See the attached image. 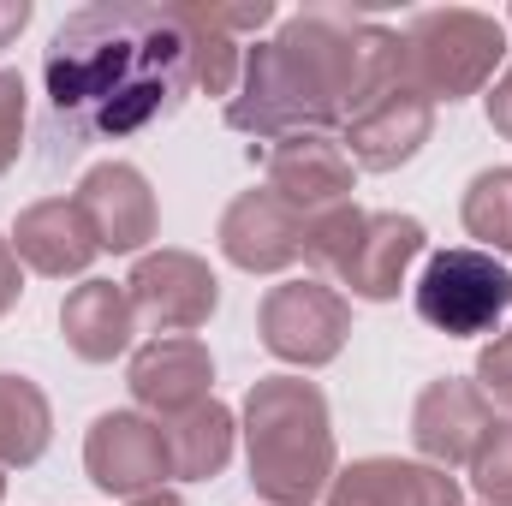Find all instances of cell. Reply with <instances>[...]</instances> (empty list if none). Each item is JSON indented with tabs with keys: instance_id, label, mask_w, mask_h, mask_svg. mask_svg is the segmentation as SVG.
Returning <instances> with one entry per match:
<instances>
[{
	"instance_id": "6da1fadb",
	"label": "cell",
	"mask_w": 512,
	"mask_h": 506,
	"mask_svg": "<svg viewBox=\"0 0 512 506\" xmlns=\"http://www.w3.org/2000/svg\"><path fill=\"white\" fill-rule=\"evenodd\" d=\"M197 90L191 36L173 6L96 0L60 18L42 48V126L36 167L60 173L90 143H120L161 126Z\"/></svg>"
},
{
	"instance_id": "7a4b0ae2",
	"label": "cell",
	"mask_w": 512,
	"mask_h": 506,
	"mask_svg": "<svg viewBox=\"0 0 512 506\" xmlns=\"http://www.w3.org/2000/svg\"><path fill=\"white\" fill-rule=\"evenodd\" d=\"M399 84V36L352 6H304L280 24L274 42H256L245 84L227 102V126L251 137L328 131L364 114Z\"/></svg>"
},
{
	"instance_id": "3957f363",
	"label": "cell",
	"mask_w": 512,
	"mask_h": 506,
	"mask_svg": "<svg viewBox=\"0 0 512 506\" xmlns=\"http://www.w3.org/2000/svg\"><path fill=\"white\" fill-rule=\"evenodd\" d=\"M251 483L268 506H310L334 483L328 399L304 376H268L245 393Z\"/></svg>"
},
{
	"instance_id": "277c9868",
	"label": "cell",
	"mask_w": 512,
	"mask_h": 506,
	"mask_svg": "<svg viewBox=\"0 0 512 506\" xmlns=\"http://www.w3.org/2000/svg\"><path fill=\"white\" fill-rule=\"evenodd\" d=\"M507 54V30L489 12L471 6H435L417 12L399 36V84L435 102H465L489 84V72Z\"/></svg>"
},
{
	"instance_id": "5b68a950",
	"label": "cell",
	"mask_w": 512,
	"mask_h": 506,
	"mask_svg": "<svg viewBox=\"0 0 512 506\" xmlns=\"http://www.w3.org/2000/svg\"><path fill=\"white\" fill-rule=\"evenodd\" d=\"M417 316L453 340H471V334H489L501 328V316L512 310V274L495 251H477V245H453V251H435L423 262L417 286Z\"/></svg>"
},
{
	"instance_id": "8992f818",
	"label": "cell",
	"mask_w": 512,
	"mask_h": 506,
	"mask_svg": "<svg viewBox=\"0 0 512 506\" xmlns=\"http://www.w3.org/2000/svg\"><path fill=\"white\" fill-rule=\"evenodd\" d=\"M256 328H262V346L280 358V364H334L346 334H352V304L328 286V280H286L262 298L256 310Z\"/></svg>"
},
{
	"instance_id": "52a82bcc",
	"label": "cell",
	"mask_w": 512,
	"mask_h": 506,
	"mask_svg": "<svg viewBox=\"0 0 512 506\" xmlns=\"http://www.w3.org/2000/svg\"><path fill=\"white\" fill-rule=\"evenodd\" d=\"M126 292H131L137 322L155 328V334H191V328H203V322L215 316V304H221V280L209 274L203 256H191V251L143 256V262L131 268Z\"/></svg>"
},
{
	"instance_id": "ba28073f",
	"label": "cell",
	"mask_w": 512,
	"mask_h": 506,
	"mask_svg": "<svg viewBox=\"0 0 512 506\" xmlns=\"http://www.w3.org/2000/svg\"><path fill=\"white\" fill-rule=\"evenodd\" d=\"M262 173H268V191L280 203H292L298 215H316V209L352 203L358 167L334 131H292V137H274L262 149Z\"/></svg>"
},
{
	"instance_id": "9c48e42d",
	"label": "cell",
	"mask_w": 512,
	"mask_h": 506,
	"mask_svg": "<svg viewBox=\"0 0 512 506\" xmlns=\"http://www.w3.org/2000/svg\"><path fill=\"white\" fill-rule=\"evenodd\" d=\"M84 465L96 477V489L108 495H155L167 477H173V459H167V429L137 417V411H108L90 423V441H84Z\"/></svg>"
},
{
	"instance_id": "30bf717a",
	"label": "cell",
	"mask_w": 512,
	"mask_h": 506,
	"mask_svg": "<svg viewBox=\"0 0 512 506\" xmlns=\"http://www.w3.org/2000/svg\"><path fill=\"white\" fill-rule=\"evenodd\" d=\"M495 429V405L483 399V387L465 376H441L417 393V411H411V441L429 465L441 471H471L483 435Z\"/></svg>"
},
{
	"instance_id": "8fae6325",
	"label": "cell",
	"mask_w": 512,
	"mask_h": 506,
	"mask_svg": "<svg viewBox=\"0 0 512 506\" xmlns=\"http://www.w3.org/2000/svg\"><path fill=\"white\" fill-rule=\"evenodd\" d=\"M221 251L245 274H280L304 256V215L292 203H280L268 185L239 191L221 215Z\"/></svg>"
},
{
	"instance_id": "7c38bea8",
	"label": "cell",
	"mask_w": 512,
	"mask_h": 506,
	"mask_svg": "<svg viewBox=\"0 0 512 506\" xmlns=\"http://www.w3.org/2000/svg\"><path fill=\"white\" fill-rule=\"evenodd\" d=\"M126 381H131V393H137V405H149L161 417H179V411H191V405L209 399L215 358H209V346L197 334H155L149 346H137Z\"/></svg>"
},
{
	"instance_id": "4fadbf2b",
	"label": "cell",
	"mask_w": 512,
	"mask_h": 506,
	"mask_svg": "<svg viewBox=\"0 0 512 506\" xmlns=\"http://www.w3.org/2000/svg\"><path fill=\"white\" fill-rule=\"evenodd\" d=\"M429 131H435V108L417 96V90H405V84H393L387 96H376L364 114H352L346 120V155H352V167H364V173H393V167H405L423 143H429Z\"/></svg>"
},
{
	"instance_id": "5bb4252c",
	"label": "cell",
	"mask_w": 512,
	"mask_h": 506,
	"mask_svg": "<svg viewBox=\"0 0 512 506\" xmlns=\"http://www.w3.org/2000/svg\"><path fill=\"white\" fill-rule=\"evenodd\" d=\"M78 209L96 227L102 251H137L155 239V191L131 161H102L78 185Z\"/></svg>"
},
{
	"instance_id": "9a60e30c",
	"label": "cell",
	"mask_w": 512,
	"mask_h": 506,
	"mask_svg": "<svg viewBox=\"0 0 512 506\" xmlns=\"http://www.w3.org/2000/svg\"><path fill=\"white\" fill-rule=\"evenodd\" d=\"M12 251H18V262H30L36 274L66 280V274H84L102 245H96V227L84 221L78 197H42V203H30L18 215Z\"/></svg>"
},
{
	"instance_id": "2e32d148",
	"label": "cell",
	"mask_w": 512,
	"mask_h": 506,
	"mask_svg": "<svg viewBox=\"0 0 512 506\" xmlns=\"http://www.w3.org/2000/svg\"><path fill=\"white\" fill-rule=\"evenodd\" d=\"M328 506H459V483L441 465L358 459L328 483Z\"/></svg>"
},
{
	"instance_id": "e0dca14e",
	"label": "cell",
	"mask_w": 512,
	"mask_h": 506,
	"mask_svg": "<svg viewBox=\"0 0 512 506\" xmlns=\"http://www.w3.org/2000/svg\"><path fill=\"white\" fill-rule=\"evenodd\" d=\"M60 334L84 364H114L137 334V310L131 292L114 280H84L66 304H60Z\"/></svg>"
},
{
	"instance_id": "ac0fdd59",
	"label": "cell",
	"mask_w": 512,
	"mask_h": 506,
	"mask_svg": "<svg viewBox=\"0 0 512 506\" xmlns=\"http://www.w3.org/2000/svg\"><path fill=\"white\" fill-rule=\"evenodd\" d=\"M423 251V221H411V215H370L364 221V239H358V251L346 262V274H340V286H352V298H370V304H387V298H399V280H405V268L417 262Z\"/></svg>"
},
{
	"instance_id": "d6986e66",
	"label": "cell",
	"mask_w": 512,
	"mask_h": 506,
	"mask_svg": "<svg viewBox=\"0 0 512 506\" xmlns=\"http://www.w3.org/2000/svg\"><path fill=\"white\" fill-rule=\"evenodd\" d=\"M161 429H167L173 477L203 483V477H221V471H227V459H233V411H227L221 399H203V405L167 417Z\"/></svg>"
},
{
	"instance_id": "ffe728a7",
	"label": "cell",
	"mask_w": 512,
	"mask_h": 506,
	"mask_svg": "<svg viewBox=\"0 0 512 506\" xmlns=\"http://www.w3.org/2000/svg\"><path fill=\"white\" fill-rule=\"evenodd\" d=\"M48 399L30 376H0V471L6 465H36L48 453Z\"/></svg>"
},
{
	"instance_id": "44dd1931",
	"label": "cell",
	"mask_w": 512,
	"mask_h": 506,
	"mask_svg": "<svg viewBox=\"0 0 512 506\" xmlns=\"http://www.w3.org/2000/svg\"><path fill=\"white\" fill-rule=\"evenodd\" d=\"M364 209L358 203H334V209H316V215H304V262L316 268V274H346V262L358 251V239H364Z\"/></svg>"
},
{
	"instance_id": "7402d4cb",
	"label": "cell",
	"mask_w": 512,
	"mask_h": 506,
	"mask_svg": "<svg viewBox=\"0 0 512 506\" xmlns=\"http://www.w3.org/2000/svg\"><path fill=\"white\" fill-rule=\"evenodd\" d=\"M465 227H471V239L507 251V239H512V167H489V173L471 179V191H465Z\"/></svg>"
},
{
	"instance_id": "603a6c76",
	"label": "cell",
	"mask_w": 512,
	"mask_h": 506,
	"mask_svg": "<svg viewBox=\"0 0 512 506\" xmlns=\"http://www.w3.org/2000/svg\"><path fill=\"white\" fill-rule=\"evenodd\" d=\"M173 18H179L185 36H191V78H197V90H209V96H233V84H239V48H233V36L197 24L185 6H173Z\"/></svg>"
},
{
	"instance_id": "cb8c5ba5",
	"label": "cell",
	"mask_w": 512,
	"mask_h": 506,
	"mask_svg": "<svg viewBox=\"0 0 512 506\" xmlns=\"http://www.w3.org/2000/svg\"><path fill=\"white\" fill-rule=\"evenodd\" d=\"M471 483L489 506H512V423H495L471 459Z\"/></svg>"
},
{
	"instance_id": "d4e9b609",
	"label": "cell",
	"mask_w": 512,
	"mask_h": 506,
	"mask_svg": "<svg viewBox=\"0 0 512 506\" xmlns=\"http://www.w3.org/2000/svg\"><path fill=\"white\" fill-rule=\"evenodd\" d=\"M197 24H209V30H221V36H233V30H262L268 18H274V0H245V6H203V0H191L185 6Z\"/></svg>"
},
{
	"instance_id": "484cf974",
	"label": "cell",
	"mask_w": 512,
	"mask_h": 506,
	"mask_svg": "<svg viewBox=\"0 0 512 506\" xmlns=\"http://www.w3.org/2000/svg\"><path fill=\"white\" fill-rule=\"evenodd\" d=\"M18 143H24V78L0 72V173L18 161Z\"/></svg>"
},
{
	"instance_id": "4316f807",
	"label": "cell",
	"mask_w": 512,
	"mask_h": 506,
	"mask_svg": "<svg viewBox=\"0 0 512 506\" xmlns=\"http://www.w3.org/2000/svg\"><path fill=\"white\" fill-rule=\"evenodd\" d=\"M477 387L489 405H507L512 411V334H495V346H483L477 358Z\"/></svg>"
},
{
	"instance_id": "83f0119b",
	"label": "cell",
	"mask_w": 512,
	"mask_h": 506,
	"mask_svg": "<svg viewBox=\"0 0 512 506\" xmlns=\"http://www.w3.org/2000/svg\"><path fill=\"white\" fill-rule=\"evenodd\" d=\"M18 292H24V280H18V251H12V239H0V316L18 304Z\"/></svg>"
},
{
	"instance_id": "f1b7e54d",
	"label": "cell",
	"mask_w": 512,
	"mask_h": 506,
	"mask_svg": "<svg viewBox=\"0 0 512 506\" xmlns=\"http://www.w3.org/2000/svg\"><path fill=\"white\" fill-rule=\"evenodd\" d=\"M489 126L501 131V137H512V66L501 72V84L489 90Z\"/></svg>"
},
{
	"instance_id": "f546056e",
	"label": "cell",
	"mask_w": 512,
	"mask_h": 506,
	"mask_svg": "<svg viewBox=\"0 0 512 506\" xmlns=\"http://www.w3.org/2000/svg\"><path fill=\"white\" fill-rule=\"evenodd\" d=\"M24 24H30V0H0V48H12Z\"/></svg>"
},
{
	"instance_id": "4dcf8cb0",
	"label": "cell",
	"mask_w": 512,
	"mask_h": 506,
	"mask_svg": "<svg viewBox=\"0 0 512 506\" xmlns=\"http://www.w3.org/2000/svg\"><path fill=\"white\" fill-rule=\"evenodd\" d=\"M131 506H185L179 495H167V489H155V495H137Z\"/></svg>"
},
{
	"instance_id": "1f68e13d",
	"label": "cell",
	"mask_w": 512,
	"mask_h": 506,
	"mask_svg": "<svg viewBox=\"0 0 512 506\" xmlns=\"http://www.w3.org/2000/svg\"><path fill=\"white\" fill-rule=\"evenodd\" d=\"M0 495H6V477H0Z\"/></svg>"
},
{
	"instance_id": "d6a6232c",
	"label": "cell",
	"mask_w": 512,
	"mask_h": 506,
	"mask_svg": "<svg viewBox=\"0 0 512 506\" xmlns=\"http://www.w3.org/2000/svg\"><path fill=\"white\" fill-rule=\"evenodd\" d=\"M507 251H512V239H507Z\"/></svg>"
}]
</instances>
